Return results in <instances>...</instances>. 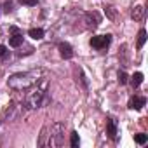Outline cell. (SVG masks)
I'll return each instance as SVG.
<instances>
[{"mask_svg":"<svg viewBox=\"0 0 148 148\" xmlns=\"http://www.w3.org/2000/svg\"><path fill=\"white\" fill-rule=\"evenodd\" d=\"M19 2H21L23 5H37L38 0H19Z\"/></svg>","mask_w":148,"mask_h":148,"instance_id":"cell-13","label":"cell"},{"mask_svg":"<svg viewBox=\"0 0 148 148\" xmlns=\"http://www.w3.org/2000/svg\"><path fill=\"white\" fill-rule=\"evenodd\" d=\"M145 103H146V99H145L143 96H134V98L129 101V108H131V110H141V108L145 106Z\"/></svg>","mask_w":148,"mask_h":148,"instance_id":"cell-2","label":"cell"},{"mask_svg":"<svg viewBox=\"0 0 148 148\" xmlns=\"http://www.w3.org/2000/svg\"><path fill=\"white\" fill-rule=\"evenodd\" d=\"M119 82H120V84H125V82H127V73H124V71L119 73Z\"/></svg>","mask_w":148,"mask_h":148,"instance_id":"cell-12","label":"cell"},{"mask_svg":"<svg viewBox=\"0 0 148 148\" xmlns=\"http://www.w3.org/2000/svg\"><path fill=\"white\" fill-rule=\"evenodd\" d=\"M110 40H112V35H99V37H92V38H91V45H92L94 49H103V47H106V45L110 44Z\"/></svg>","mask_w":148,"mask_h":148,"instance_id":"cell-1","label":"cell"},{"mask_svg":"<svg viewBox=\"0 0 148 148\" xmlns=\"http://www.w3.org/2000/svg\"><path fill=\"white\" fill-rule=\"evenodd\" d=\"M146 134H143V132H139V134H134V141L138 143V145H145L146 143Z\"/></svg>","mask_w":148,"mask_h":148,"instance_id":"cell-10","label":"cell"},{"mask_svg":"<svg viewBox=\"0 0 148 148\" xmlns=\"http://www.w3.org/2000/svg\"><path fill=\"white\" fill-rule=\"evenodd\" d=\"M59 52L64 59H70L73 56V51H71V45L70 44H59Z\"/></svg>","mask_w":148,"mask_h":148,"instance_id":"cell-3","label":"cell"},{"mask_svg":"<svg viewBox=\"0 0 148 148\" xmlns=\"http://www.w3.org/2000/svg\"><path fill=\"white\" fill-rule=\"evenodd\" d=\"M143 12H145V9H143L141 5H138V7H136V9L132 11V18H134L136 21H139V19L143 18Z\"/></svg>","mask_w":148,"mask_h":148,"instance_id":"cell-9","label":"cell"},{"mask_svg":"<svg viewBox=\"0 0 148 148\" xmlns=\"http://www.w3.org/2000/svg\"><path fill=\"white\" fill-rule=\"evenodd\" d=\"M11 32H12V33H19V30H18L16 26H12V28H11Z\"/></svg>","mask_w":148,"mask_h":148,"instance_id":"cell-15","label":"cell"},{"mask_svg":"<svg viewBox=\"0 0 148 148\" xmlns=\"http://www.w3.org/2000/svg\"><path fill=\"white\" fill-rule=\"evenodd\" d=\"M145 42H146V32L145 30H139V33H138V49H141L143 45H145Z\"/></svg>","mask_w":148,"mask_h":148,"instance_id":"cell-8","label":"cell"},{"mask_svg":"<svg viewBox=\"0 0 148 148\" xmlns=\"http://www.w3.org/2000/svg\"><path fill=\"white\" fill-rule=\"evenodd\" d=\"M79 143H80L79 134H77V132H73V134H71V146H79Z\"/></svg>","mask_w":148,"mask_h":148,"instance_id":"cell-11","label":"cell"},{"mask_svg":"<svg viewBox=\"0 0 148 148\" xmlns=\"http://www.w3.org/2000/svg\"><path fill=\"white\" fill-rule=\"evenodd\" d=\"M21 44H23V35H19V33H14L11 37V40H9V45L11 47H19Z\"/></svg>","mask_w":148,"mask_h":148,"instance_id":"cell-5","label":"cell"},{"mask_svg":"<svg viewBox=\"0 0 148 148\" xmlns=\"http://www.w3.org/2000/svg\"><path fill=\"white\" fill-rule=\"evenodd\" d=\"M106 134H108L112 139H115V136H117V125H115V122H113L112 119L106 120Z\"/></svg>","mask_w":148,"mask_h":148,"instance_id":"cell-4","label":"cell"},{"mask_svg":"<svg viewBox=\"0 0 148 148\" xmlns=\"http://www.w3.org/2000/svg\"><path fill=\"white\" fill-rule=\"evenodd\" d=\"M141 82H143V73H141V71H136L134 75L131 77V84H132L134 87H138V86H141Z\"/></svg>","mask_w":148,"mask_h":148,"instance_id":"cell-7","label":"cell"},{"mask_svg":"<svg viewBox=\"0 0 148 148\" xmlns=\"http://www.w3.org/2000/svg\"><path fill=\"white\" fill-rule=\"evenodd\" d=\"M5 52H7L5 45H0V58H2V56H5Z\"/></svg>","mask_w":148,"mask_h":148,"instance_id":"cell-14","label":"cell"},{"mask_svg":"<svg viewBox=\"0 0 148 148\" xmlns=\"http://www.w3.org/2000/svg\"><path fill=\"white\" fill-rule=\"evenodd\" d=\"M28 35H30L32 38H35V40H40V38H44V30H40V28H32V30L28 32Z\"/></svg>","mask_w":148,"mask_h":148,"instance_id":"cell-6","label":"cell"}]
</instances>
